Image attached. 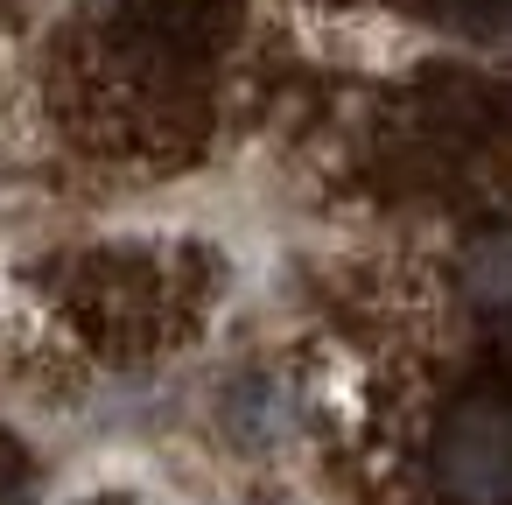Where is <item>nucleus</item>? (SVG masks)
<instances>
[{"mask_svg": "<svg viewBox=\"0 0 512 505\" xmlns=\"http://www.w3.org/2000/svg\"><path fill=\"white\" fill-rule=\"evenodd\" d=\"M435 477L456 505H512V407L470 400L435 435Z\"/></svg>", "mask_w": 512, "mask_h": 505, "instance_id": "obj_1", "label": "nucleus"}]
</instances>
